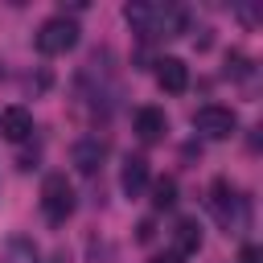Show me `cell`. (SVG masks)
I'll list each match as a JSON object with an SVG mask.
<instances>
[{
  "label": "cell",
  "instance_id": "obj_8",
  "mask_svg": "<svg viewBox=\"0 0 263 263\" xmlns=\"http://www.w3.org/2000/svg\"><path fill=\"white\" fill-rule=\"evenodd\" d=\"M164 132H168V115H164L160 107H140V111H136V136H140L144 144L164 140Z\"/></svg>",
  "mask_w": 263,
  "mask_h": 263
},
{
  "label": "cell",
  "instance_id": "obj_11",
  "mask_svg": "<svg viewBox=\"0 0 263 263\" xmlns=\"http://www.w3.org/2000/svg\"><path fill=\"white\" fill-rule=\"evenodd\" d=\"M0 263H41V251H37V242H33L29 234H12V238L4 242Z\"/></svg>",
  "mask_w": 263,
  "mask_h": 263
},
{
  "label": "cell",
  "instance_id": "obj_13",
  "mask_svg": "<svg viewBox=\"0 0 263 263\" xmlns=\"http://www.w3.org/2000/svg\"><path fill=\"white\" fill-rule=\"evenodd\" d=\"M173 201H177V181L173 177H156L152 181V205L156 210H168Z\"/></svg>",
  "mask_w": 263,
  "mask_h": 263
},
{
  "label": "cell",
  "instance_id": "obj_7",
  "mask_svg": "<svg viewBox=\"0 0 263 263\" xmlns=\"http://www.w3.org/2000/svg\"><path fill=\"white\" fill-rule=\"evenodd\" d=\"M156 82H160V90L181 95V90L189 86V66H185L181 58H160V62H156Z\"/></svg>",
  "mask_w": 263,
  "mask_h": 263
},
{
  "label": "cell",
  "instance_id": "obj_3",
  "mask_svg": "<svg viewBox=\"0 0 263 263\" xmlns=\"http://www.w3.org/2000/svg\"><path fill=\"white\" fill-rule=\"evenodd\" d=\"M210 210L218 214V222L226 226V234H238V230L247 226V197H238L230 181H214V189H210Z\"/></svg>",
  "mask_w": 263,
  "mask_h": 263
},
{
  "label": "cell",
  "instance_id": "obj_10",
  "mask_svg": "<svg viewBox=\"0 0 263 263\" xmlns=\"http://www.w3.org/2000/svg\"><path fill=\"white\" fill-rule=\"evenodd\" d=\"M144 185H148V160H144V156H127V160H123V173H119V189H123L127 197H140Z\"/></svg>",
  "mask_w": 263,
  "mask_h": 263
},
{
  "label": "cell",
  "instance_id": "obj_1",
  "mask_svg": "<svg viewBox=\"0 0 263 263\" xmlns=\"http://www.w3.org/2000/svg\"><path fill=\"white\" fill-rule=\"evenodd\" d=\"M123 21L148 41V37H173L185 29V12L173 4H152V0H132L123 8Z\"/></svg>",
  "mask_w": 263,
  "mask_h": 263
},
{
  "label": "cell",
  "instance_id": "obj_12",
  "mask_svg": "<svg viewBox=\"0 0 263 263\" xmlns=\"http://www.w3.org/2000/svg\"><path fill=\"white\" fill-rule=\"evenodd\" d=\"M173 242H177V255H181V259L193 255V251L201 247V226H197L193 218H181V222L173 226Z\"/></svg>",
  "mask_w": 263,
  "mask_h": 263
},
{
  "label": "cell",
  "instance_id": "obj_14",
  "mask_svg": "<svg viewBox=\"0 0 263 263\" xmlns=\"http://www.w3.org/2000/svg\"><path fill=\"white\" fill-rule=\"evenodd\" d=\"M226 74H234V78H247V74H251V62H247L242 53H230V58H226Z\"/></svg>",
  "mask_w": 263,
  "mask_h": 263
},
{
  "label": "cell",
  "instance_id": "obj_2",
  "mask_svg": "<svg viewBox=\"0 0 263 263\" xmlns=\"http://www.w3.org/2000/svg\"><path fill=\"white\" fill-rule=\"evenodd\" d=\"M41 214H45V222H53V226H62V222L74 214V185L66 181V173H49V177L41 181Z\"/></svg>",
  "mask_w": 263,
  "mask_h": 263
},
{
  "label": "cell",
  "instance_id": "obj_9",
  "mask_svg": "<svg viewBox=\"0 0 263 263\" xmlns=\"http://www.w3.org/2000/svg\"><path fill=\"white\" fill-rule=\"evenodd\" d=\"M0 132H4L12 144H25V140L33 136V115H29L25 107H8V111L0 115Z\"/></svg>",
  "mask_w": 263,
  "mask_h": 263
},
{
  "label": "cell",
  "instance_id": "obj_4",
  "mask_svg": "<svg viewBox=\"0 0 263 263\" xmlns=\"http://www.w3.org/2000/svg\"><path fill=\"white\" fill-rule=\"evenodd\" d=\"M78 45V21H70L66 12L62 16H49L41 29H37V49L41 53H66Z\"/></svg>",
  "mask_w": 263,
  "mask_h": 263
},
{
  "label": "cell",
  "instance_id": "obj_5",
  "mask_svg": "<svg viewBox=\"0 0 263 263\" xmlns=\"http://www.w3.org/2000/svg\"><path fill=\"white\" fill-rule=\"evenodd\" d=\"M193 127L205 136V140H230L238 132V115L230 107H218V103H205L193 111Z\"/></svg>",
  "mask_w": 263,
  "mask_h": 263
},
{
  "label": "cell",
  "instance_id": "obj_16",
  "mask_svg": "<svg viewBox=\"0 0 263 263\" xmlns=\"http://www.w3.org/2000/svg\"><path fill=\"white\" fill-rule=\"evenodd\" d=\"M152 263H185L177 251H164V255H152Z\"/></svg>",
  "mask_w": 263,
  "mask_h": 263
},
{
  "label": "cell",
  "instance_id": "obj_6",
  "mask_svg": "<svg viewBox=\"0 0 263 263\" xmlns=\"http://www.w3.org/2000/svg\"><path fill=\"white\" fill-rule=\"evenodd\" d=\"M103 156H107V144L99 140V136H86V140H78L74 144V152H70V160H74V168L78 173H99V164H103Z\"/></svg>",
  "mask_w": 263,
  "mask_h": 263
},
{
  "label": "cell",
  "instance_id": "obj_15",
  "mask_svg": "<svg viewBox=\"0 0 263 263\" xmlns=\"http://www.w3.org/2000/svg\"><path fill=\"white\" fill-rule=\"evenodd\" d=\"M238 263H263V251L259 247H242L238 251Z\"/></svg>",
  "mask_w": 263,
  "mask_h": 263
}]
</instances>
